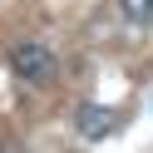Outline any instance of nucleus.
I'll return each mask as SVG.
<instances>
[{
  "mask_svg": "<svg viewBox=\"0 0 153 153\" xmlns=\"http://www.w3.org/2000/svg\"><path fill=\"white\" fill-rule=\"evenodd\" d=\"M10 69L20 74L25 84H50L59 74V59H54L50 45H15L10 50Z\"/></svg>",
  "mask_w": 153,
  "mask_h": 153,
  "instance_id": "obj_1",
  "label": "nucleus"
},
{
  "mask_svg": "<svg viewBox=\"0 0 153 153\" xmlns=\"http://www.w3.org/2000/svg\"><path fill=\"white\" fill-rule=\"evenodd\" d=\"M119 10L128 25H153V0H119Z\"/></svg>",
  "mask_w": 153,
  "mask_h": 153,
  "instance_id": "obj_3",
  "label": "nucleus"
},
{
  "mask_svg": "<svg viewBox=\"0 0 153 153\" xmlns=\"http://www.w3.org/2000/svg\"><path fill=\"white\" fill-rule=\"evenodd\" d=\"M74 123H79V133H84L89 143H99V138H109V133H114V123H119V119H114V109H99V104H84Z\"/></svg>",
  "mask_w": 153,
  "mask_h": 153,
  "instance_id": "obj_2",
  "label": "nucleus"
}]
</instances>
